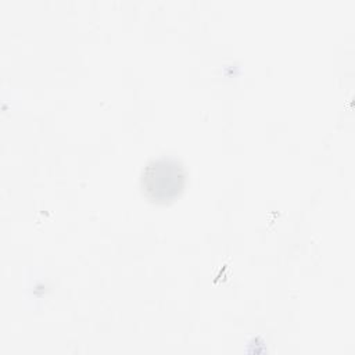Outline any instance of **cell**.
Listing matches in <instances>:
<instances>
[{
  "label": "cell",
  "instance_id": "obj_1",
  "mask_svg": "<svg viewBox=\"0 0 355 355\" xmlns=\"http://www.w3.org/2000/svg\"><path fill=\"white\" fill-rule=\"evenodd\" d=\"M187 172L180 161L171 157L154 158L143 168L140 189L143 196L159 205L175 201L184 190Z\"/></svg>",
  "mask_w": 355,
  "mask_h": 355
}]
</instances>
